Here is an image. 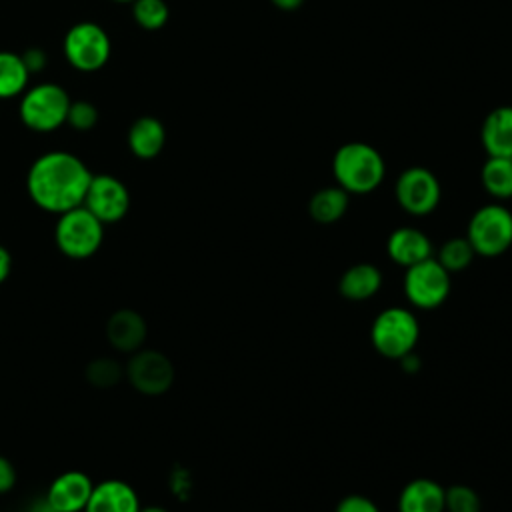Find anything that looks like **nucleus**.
<instances>
[{
	"label": "nucleus",
	"instance_id": "1",
	"mask_svg": "<svg viewBox=\"0 0 512 512\" xmlns=\"http://www.w3.org/2000/svg\"><path fill=\"white\" fill-rule=\"evenodd\" d=\"M92 172L70 152L52 150L38 156L26 176V190L32 202L52 214L82 206Z\"/></svg>",
	"mask_w": 512,
	"mask_h": 512
},
{
	"label": "nucleus",
	"instance_id": "2",
	"mask_svg": "<svg viewBox=\"0 0 512 512\" xmlns=\"http://www.w3.org/2000/svg\"><path fill=\"white\" fill-rule=\"evenodd\" d=\"M332 174L348 194H370L382 184L386 164L372 144L346 142L332 156Z\"/></svg>",
	"mask_w": 512,
	"mask_h": 512
},
{
	"label": "nucleus",
	"instance_id": "3",
	"mask_svg": "<svg viewBox=\"0 0 512 512\" xmlns=\"http://www.w3.org/2000/svg\"><path fill=\"white\" fill-rule=\"evenodd\" d=\"M420 338V324L414 312L402 306L384 308L370 326V342L378 354L400 360L414 352Z\"/></svg>",
	"mask_w": 512,
	"mask_h": 512
},
{
	"label": "nucleus",
	"instance_id": "4",
	"mask_svg": "<svg viewBox=\"0 0 512 512\" xmlns=\"http://www.w3.org/2000/svg\"><path fill=\"white\" fill-rule=\"evenodd\" d=\"M70 102L72 100L62 86L54 82L36 84L26 88L20 98V120L34 132H54L66 124Z\"/></svg>",
	"mask_w": 512,
	"mask_h": 512
},
{
	"label": "nucleus",
	"instance_id": "5",
	"mask_svg": "<svg viewBox=\"0 0 512 512\" xmlns=\"http://www.w3.org/2000/svg\"><path fill=\"white\" fill-rule=\"evenodd\" d=\"M54 240L64 256L84 260L98 252L104 240V224L86 206H76L58 214Z\"/></svg>",
	"mask_w": 512,
	"mask_h": 512
},
{
	"label": "nucleus",
	"instance_id": "6",
	"mask_svg": "<svg viewBox=\"0 0 512 512\" xmlns=\"http://www.w3.org/2000/svg\"><path fill=\"white\" fill-rule=\"evenodd\" d=\"M466 238L476 256L504 254L512 246V212L500 202L480 206L468 220Z\"/></svg>",
	"mask_w": 512,
	"mask_h": 512
},
{
	"label": "nucleus",
	"instance_id": "7",
	"mask_svg": "<svg viewBox=\"0 0 512 512\" xmlns=\"http://www.w3.org/2000/svg\"><path fill=\"white\" fill-rule=\"evenodd\" d=\"M62 50L72 68L80 72H96L110 60L112 42L100 24L78 22L66 32Z\"/></svg>",
	"mask_w": 512,
	"mask_h": 512
},
{
	"label": "nucleus",
	"instance_id": "8",
	"mask_svg": "<svg viewBox=\"0 0 512 512\" xmlns=\"http://www.w3.org/2000/svg\"><path fill=\"white\" fill-rule=\"evenodd\" d=\"M404 294L408 302L422 310L440 306L450 294V272L432 256L404 272Z\"/></svg>",
	"mask_w": 512,
	"mask_h": 512
},
{
	"label": "nucleus",
	"instance_id": "9",
	"mask_svg": "<svg viewBox=\"0 0 512 512\" xmlns=\"http://www.w3.org/2000/svg\"><path fill=\"white\" fill-rule=\"evenodd\" d=\"M394 194L404 212L412 216H426L438 208L442 188L432 170L424 166H410L398 174Z\"/></svg>",
	"mask_w": 512,
	"mask_h": 512
},
{
	"label": "nucleus",
	"instance_id": "10",
	"mask_svg": "<svg viewBox=\"0 0 512 512\" xmlns=\"http://www.w3.org/2000/svg\"><path fill=\"white\" fill-rule=\"evenodd\" d=\"M82 206H86L102 224H112L128 214L130 192L126 184L112 174H92Z\"/></svg>",
	"mask_w": 512,
	"mask_h": 512
},
{
	"label": "nucleus",
	"instance_id": "11",
	"mask_svg": "<svg viewBox=\"0 0 512 512\" xmlns=\"http://www.w3.org/2000/svg\"><path fill=\"white\" fill-rule=\"evenodd\" d=\"M130 384L146 396H160L174 382V366L166 354L158 350H136L126 366Z\"/></svg>",
	"mask_w": 512,
	"mask_h": 512
},
{
	"label": "nucleus",
	"instance_id": "12",
	"mask_svg": "<svg viewBox=\"0 0 512 512\" xmlns=\"http://www.w3.org/2000/svg\"><path fill=\"white\" fill-rule=\"evenodd\" d=\"M94 482L86 472L68 470L58 474L46 492V506L52 512H84Z\"/></svg>",
	"mask_w": 512,
	"mask_h": 512
},
{
	"label": "nucleus",
	"instance_id": "13",
	"mask_svg": "<svg viewBox=\"0 0 512 512\" xmlns=\"http://www.w3.org/2000/svg\"><path fill=\"white\" fill-rule=\"evenodd\" d=\"M140 506L138 494L128 482L110 478L94 484L84 512H140Z\"/></svg>",
	"mask_w": 512,
	"mask_h": 512
},
{
	"label": "nucleus",
	"instance_id": "14",
	"mask_svg": "<svg viewBox=\"0 0 512 512\" xmlns=\"http://www.w3.org/2000/svg\"><path fill=\"white\" fill-rule=\"evenodd\" d=\"M386 252L402 268L414 266L434 256L430 238L414 226H400L392 230V234L386 240Z\"/></svg>",
	"mask_w": 512,
	"mask_h": 512
},
{
	"label": "nucleus",
	"instance_id": "15",
	"mask_svg": "<svg viewBox=\"0 0 512 512\" xmlns=\"http://www.w3.org/2000/svg\"><path fill=\"white\" fill-rule=\"evenodd\" d=\"M106 338L120 352H136L146 340V320L136 310H116L106 322Z\"/></svg>",
	"mask_w": 512,
	"mask_h": 512
},
{
	"label": "nucleus",
	"instance_id": "16",
	"mask_svg": "<svg viewBox=\"0 0 512 512\" xmlns=\"http://www.w3.org/2000/svg\"><path fill=\"white\" fill-rule=\"evenodd\" d=\"M480 144L488 156L512 158V106L504 104L486 114L480 126Z\"/></svg>",
	"mask_w": 512,
	"mask_h": 512
},
{
	"label": "nucleus",
	"instance_id": "17",
	"mask_svg": "<svg viewBox=\"0 0 512 512\" xmlns=\"http://www.w3.org/2000/svg\"><path fill=\"white\" fill-rule=\"evenodd\" d=\"M398 512H444V486L430 478L410 480L400 490Z\"/></svg>",
	"mask_w": 512,
	"mask_h": 512
},
{
	"label": "nucleus",
	"instance_id": "18",
	"mask_svg": "<svg viewBox=\"0 0 512 512\" xmlns=\"http://www.w3.org/2000/svg\"><path fill=\"white\" fill-rule=\"evenodd\" d=\"M128 148L140 160L156 158L166 144V128L154 116H140L128 128Z\"/></svg>",
	"mask_w": 512,
	"mask_h": 512
},
{
	"label": "nucleus",
	"instance_id": "19",
	"mask_svg": "<svg viewBox=\"0 0 512 512\" xmlns=\"http://www.w3.org/2000/svg\"><path fill=\"white\" fill-rule=\"evenodd\" d=\"M382 286V272L370 262H358L346 268L338 280V292L342 298L362 302L372 298Z\"/></svg>",
	"mask_w": 512,
	"mask_h": 512
},
{
	"label": "nucleus",
	"instance_id": "20",
	"mask_svg": "<svg viewBox=\"0 0 512 512\" xmlns=\"http://www.w3.org/2000/svg\"><path fill=\"white\" fill-rule=\"evenodd\" d=\"M348 204L350 194L344 188H340L338 184L324 186L310 196L308 214L318 224H334L346 214Z\"/></svg>",
	"mask_w": 512,
	"mask_h": 512
},
{
	"label": "nucleus",
	"instance_id": "21",
	"mask_svg": "<svg viewBox=\"0 0 512 512\" xmlns=\"http://www.w3.org/2000/svg\"><path fill=\"white\" fill-rule=\"evenodd\" d=\"M482 188L496 200L512 198V158L488 156L480 170Z\"/></svg>",
	"mask_w": 512,
	"mask_h": 512
},
{
	"label": "nucleus",
	"instance_id": "22",
	"mask_svg": "<svg viewBox=\"0 0 512 512\" xmlns=\"http://www.w3.org/2000/svg\"><path fill=\"white\" fill-rule=\"evenodd\" d=\"M30 72L22 60V54L0 50V100L22 96L28 86Z\"/></svg>",
	"mask_w": 512,
	"mask_h": 512
},
{
	"label": "nucleus",
	"instance_id": "23",
	"mask_svg": "<svg viewBox=\"0 0 512 512\" xmlns=\"http://www.w3.org/2000/svg\"><path fill=\"white\" fill-rule=\"evenodd\" d=\"M474 256H476V252H474L472 244L468 242V238L466 236H454V238H448L440 246V252H438L436 260L452 274V272L466 270L472 264Z\"/></svg>",
	"mask_w": 512,
	"mask_h": 512
},
{
	"label": "nucleus",
	"instance_id": "24",
	"mask_svg": "<svg viewBox=\"0 0 512 512\" xmlns=\"http://www.w3.org/2000/svg\"><path fill=\"white\" fill-rule=\"evenodd\" d=\"M132 16L144 30H160L170 16V8L164 0H134Z\"/></svg>",
	"mask_w": 512,
	"mask_h": 512
},
{
	"label": "nucleus",
	"instance_id": "25",
	"mask_svg": "<svg viewBox=\"0 0 512 512\" xmlns=\"http://www.w3.org/2000/svg\"><path fill=\"white\" fill-rule=\"evenodd\" d=\"M482 502L478 492L466 484L444 488V512H480Z\"/></svg>",
	"mask_w": 512,
	"mask_h": 512
},
{
	"label": "nucleus",
	"instance_id": "26",
	"mask_svg": "<svg viewBox=\"0 0 512 512\" xmlns=\"http://www.w3.org/2000/svg\"><path fill=\"white\" fill-rule=\"evenodd\" d=\"M86 378L92 386L108 388L122 378V368L110 358H96L86 368Z\"/></svg>",
	"mask_w": 512,
	"mask_h": 512
},
{
	"label": "nucleus",
	"instance_id": "27",
	"mask_svg": "<svg viewBox=\"0 0 512 512\" xmlns=\"http://www.w3.org/2000/svg\"><path fill=\"white\" fill-rule=\"evenodd\" d=\"M96 122H98V108L92 102L88 100L70 102L66 124H70L74 130L88 132L96 126Z\"/></svg>",
	"mask_w": 512,
	"mask_h": 512
},
{
	"label": "nucleus",
	"instance_id": "28",
	"mask_svg": "<svg viewBox=\"0 0 512 512\" xmlns=\"http://www.w3.org/2000/svg\"><path fill=\"white\" fill-rule=\"evenodd\" d=\"M334 512H380V508L376 506L374 500H370L368 496L362 494H350L344 496L338 504Z\"/></svg>",
	"mask_w": 512,
	"mask_h": 512
},
{
	"label": "nucleus",
	"instance_id": "29",
	"mask_svg": "<svg viewBox=\"0 0 512 512\" xmlns=\"http://www.w3.org/2000/svg\"><path fill=\"white\" fill-rule=\"evenodd\" d=\"M16 478L18 476H16L14 464L6 456L0 454V494L10 492L14 488V484H16Z\"/></svg>",
	"mask_w": 512,
	"mask_h": 512
},
{
	"label": "nucleus",
	"instance_id": "30",
	"mask_svg": "<svg viewBox=\"0 0 512 512\" xmlns=\"http://www.w3.org/2000/svg\"><path fill=\"white\" fill-rule=\"evenodd\" d=\"M22 60H24L28 72H30V74H36V72L44 70L48 58H46V52H44L42 48L34 46V48H28V50L22 54Z\"/></svg>",
	"mask_w": 512,
	"mask_h": 512
},
{
	"label": "nucleus",
	"instance_id": "31",
	"mask_svg": "<svg viewBox=\"0 0 512 512\" xmlns=\"http://www.w3.org/2000/svg\"><path fill=\"white\" fill-rule=\"evenodd\" d=\"M12 270V256L10 252L0 244V284L10 276Z\"/></svg>",
	"mask_w": 512,
	"mask_h": 512
},
{
	"label": "nucleus",
	"instance_id": "32",
	"mask_svg": "<svg viewBox=\"0 0 512 512\" xmlns=\"http://www.w3.org/2000/svg\"><path fill=\"white\" fill-rule=\"evenodd\" d=\"M278 10H286V12H290V10H296V8H300L302 4H304V0H270Z\"/></svg>",
	"mask_w": 512,
	"mask_h": 512
},
{
	"label": "nucleus",
	"instance_id": "33",
	"mask_svg": "<svg viewBox=\"0 0 512 512\" xmlns=\"http://www.w3.org/2000/svg\"><path fill=\"white\" fill-rule=\"evenodd\" d=\"M140 512H168L162 506H140Z\"/></svg>",
	"mask_w": 512,
	"mask_h": 512
},
{
	"label": "nucleus",
	"instance_id": "34",
	"mask_svg": "<svg viewBox=\"0 0 512 512\" xmlns=\"http://www.w3.org/2000/svg\"><path fill=\"white\" fill-rule=\"evenodd\" d=\"M112 2H120V4H128V2H130V4H132L134 0H112Z\"/></svg>",
	"mask_w": 512,
	"mask_h": 512
}]
</instances>
